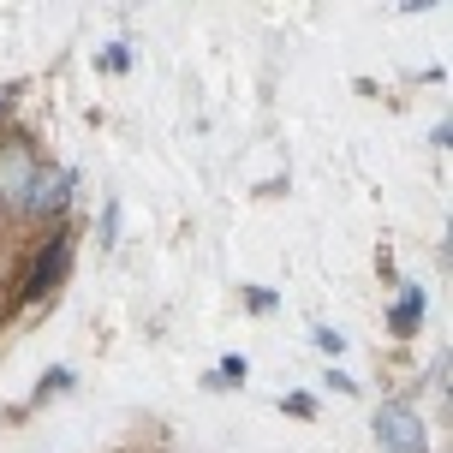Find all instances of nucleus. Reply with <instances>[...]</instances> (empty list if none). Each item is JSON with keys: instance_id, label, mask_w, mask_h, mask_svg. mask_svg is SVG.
I'll list each match as a JSON object with an SVG mask.
<instances>
[{"instance_id": "nucleus-1", "label": "nucleus", "mask_w": 453, "mask_h": 453, "mask_svg": "<svg viewBox=\"0 0 453 453\" xmlns=\"http://www.w3.org/2000/svg\"><path fill=\"white\" fill-rule=\"evenodd\" d=\"M36 167H42V156H36L30 137H19V132L0 137V215H24V197L36 185Z\"/></svg>"}, {"instance_id": "nucleus-2", "label": "nucleus", "mask_w": 453, "mask_h": 453, "mask_svg": "<svg viewBox=\"0 0 453 453\" xmlns=\"http://www.w3.org/2000/svg\"><path fill=\"white\" fill-rule=\"evenodd\" d=\"M376 448L382 453H430V430H424V411L411 406V400H388L376 411Z\"/></svg>"}, {"instance_id": "nucleus-3", "label": "nucleus", "mask_w": 453, "mask_h": 453, "mask_svg": "<svg viewBox=\"0 0 453 453\" xmlns=\"http://www.w3.org/2000/svg\"><path fill=\"white\" fill-rule=\"evenodd\" d=\"M66 269H72V233H66V226H54V233L42 239V250L30 257V274H24L19 298H24V304H42V298L66 280Z\"/></svg>"}, {"instance_id": "nucleus-4", "label": "nucleus", "mask_w": 453, "mask_h": 453, "mask_svg": "<svg viewBox=\"0 0 453 453\" xmlns=\"http://www.w3.org/2000/svg\"><path fill=\"white\" fill-rule=\"evenodd\" d=\"M72 185H78V173L72 167H60V161H42L36 167V185H30V197H24V215L19 221H60L72 203Z\"/></svg>"}, {"instance_id": "nucleus-5", "label": "nucleus", "mask_w": 453, "mask_h": 453, "mask_svg": "<svg viewBox=\"0 0 453 453\" xmlns=\"http://www.w3.org/2000/svg\"><path fill=\"white\" fill-rule=\"evenodd\" d=\"M424 304H430V298H424V287H406V293L394 298V311H388V334H394V340H411L418 328H424Z\"/></svg>"}, {"instance_id": "nucleus-6", "label": "nucleus", "mask_w": 453, "mask_h": 453, "mask_svg": "<svg viewBox=\"0 0 453 453\" xmlns=\"http://www.w3.org/2000/svg\"><path fill=\"white\" fill-rule=\"evenodd\" d=\"M239 382H245V358H239V352H226L221 370L209 376V388H239Z\"/></svg>"}, {"instance_id": "nucleus-7", "label": "nucleus", "mask_w": 453, "mask_h": 453, "mask_svg": "<svg viewBox=\"0 0 453 453\" xmlns=\"http://www.w3.org/2000/svg\"><path fill=\"white\" fill-rule=\"evenodd\" d=\"M280 411H287V418H317V394H287Z\"/></svg>"}, {"instance_id": "nucleus-8", "label": "nucleus", "mask_w": 453, "mask_h": 453, "mask_svg": "<svg viewBox=\"0 0 453 453\" xmlns=\"http://www.w3.org/2000/svg\"><path fill=\"white\" fill-rule=\"evenodd\" d=\"M102 72H132V48H126V42L102 48Z\"/></svg>"}, {"instance_id": "nucleus-9", "label": "nucleus", "mask_w": 453, "mask_h": 453, "mask_svg": "<svg viewBox=\"0 0 453 453\" xmlns=\"http://www.w3.org/2000/svg\"><path fill=\"white\" fill-rule=\"evenodd\" d=\"M96 239H102V245H113V239H119V203L102 209V226H96Z\"/></svg>"}, {"instance_id": "nucleus-10", "label": "nucleus", "mask_w": 453, "mask_h": 453, "mask_svg": "<svg viewBox=\"0 0 453 453\" xmlns=\"http://www.w3.org/2000/svg\"><path fill=\"white\" fill-rule=\"evenodd\" d=\"M12 108H19V90H12V84H0V132H6V119H12Z\"/></svg>"}, {"instance_id": "nucleus-11", "label": "nucleus", "mask_w": 453, "mask_h": 453, "mask_svg": "<svg viewBox=\"0 0 453 453\" xmlns=\"http://www.w3.org/2000/svg\"><path fill=\"white\" fill-rule=\"evenodd\" d=\"M245 304H250V311H274V293H263V287H250V293H245Z\"/></svg>"}, {"instance_id": "nucleus-12", "label": "nucleus", "mask_w": 453, "mask_h": 453, "mask_svg": "<svg viewBox=\"0 0 453 453\" xmlns=\"http://www.w3.org/2000/svg\"><path fill=\"white\" fill-rule=\"evenodd\" d=\"M317 346H322V352H346V340H340L334 328H317Z\"/></svg>"}, {"instance_id": "nucleus-13", "label": "nucleus", "mask_w": 453, "mask_h": 453, "mask_svg": "<svg viewBox=\"0 0 453 453\" xmlns=\"http://www.w3.org/2000/svg\"><path fill=\"white\" fill-rule=\"evenodd\" d=\"M60 388H72V370H54V376H48V382L36 388V394H60Z\"/></svg>"}]
</instances>
